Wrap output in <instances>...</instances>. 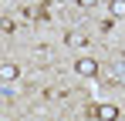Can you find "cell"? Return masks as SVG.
I'll return each mask as SVG.
<instances>
[{"label":"cell","instance_id":"cell-1","mask_svg":"<svg viewBox=\"0 0 125 121\" xmlns=\"http://www.w3.org/2000/svg\"><path fill=\"white\" fill-rule=\"evenodd\" d=\"M88 114H91V118H102V121H115L118 118V108H115V104H91Z\"/></svg>","mask_w":125,"mask_h":121},{"label":"cell","instance_id":"cell-2","mask_svg":"<svg viewBox=\"0 0 125 121\" xmlns=\"http://www.w3.org/2000/svg\"><path fill=\"white\" fill-rule=\"evenodd\" d=\"M74 71H78L81 78H95V74H98V60L95 57H81V60H74Z\"/></svg>","mask_w":125,"mask_h":121},{"label":"cell","instance_id":"cell-3","mask_svg":"<svg viewBox=\"0 0 125 121\" xmlns=\"http://www.w3.org/2000/svg\"><path fill=\"white\" fill-rule=\"evenodd\" d=\"M17 74H21V67H17V64H10V60H7V64H0V78H3V81H14Z\"/></svg>","mask_w":125,"mask_h":121},{"label":"cell","instance_id":"cell-4","mask_svg":"<svg viewBox=\"0 0 125 121\" xmlns=\"http://www.w3.org/2000/svg\"><path fill=\"white\" fill-rule=\"evenodd\" d=\"M112 3V14L115 17H125V0H108Z\"/></svg>","mask_w":125,"mask_h":121},{"label":"cell","instance_id":"cell-5","mask_svg":"<svg viewBox=\"0 0 125 121\" xmlns=\"http://www.w3.org/2000/svg\"><path fill=\"white\" fill-rule=\"evenodd\" d=\"M68 44H71V47H84L88 37H81V34H68Z\"/></svg>","mask_w":125,"mask_h":121},{"label":"cell","instance_id":"cell-6","mask_svg":"<svg viewBox=\"0 0 125 121\" xmlns=\"http://www.w3.org/2000/svg\"><path fill=\"white\" fill-rule=\"evenodd\" d=\"M81 7H95V3H102V0H78Z\"/></svg>","mask_w":125,"mask_h":121}]
</instances>
